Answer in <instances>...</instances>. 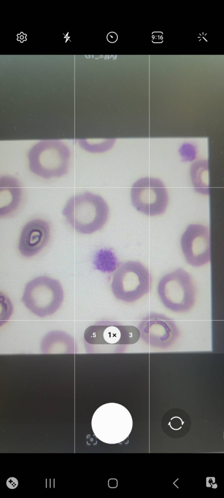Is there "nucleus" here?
<instances>
[{"mask_svg":"<svg viewBox=\"0 0 224 498\" xmlns=\"http://www.w3.org/2000/svg\"><path fill=\"white\" fill-rule=\"evenodd\" d=\"M131 200L138 211L153 216L165 212L168 196L166 187L160 179L146 177L139 179L132 185Z\"/></svg>","mask_w":224,"mask_h":498,"instance_id":"nucleus-8","label":"nucleus"},{"mask_svg":"<svg viewBox=\"0 0 224 498\" xmlns=\"http://www.w3.org/2000/svg\"><path fill=\"white\" fill-rule=\"evenodd\" d=\"M109 212L106 201L100 196L89 192L71 197L62 211L68 223L84 234L102 229L107 222Z\"/></svg>","mask_w":224,"mask_h":498,"instance_id":"nucleus-1","label":"nucleus"},{"mask_svg":"<svg viewBox=\"0 0 224 498\" xmlns=\"http://www.w3.org/2000/svg\"><path fill=\"white\" fill-rule=\"evenodd\" d=\"M92 427L100 441L109 444L124 441L131 433L133 425L131 415L125 407L108 403L99 407L93 413Z\"/></svg>","mask_w":224,"mask_h":498,"instance_id":"nucleus-3","label":"nucleus"},{"mask_svg":"<svg viewBox=\"0 0 224 498\" xmlns=\"http://www.w3.org/2000/svg\"><path fill=\"white\" fill-rule=\"evenodd\" d=\"M169 321L164 317L152 314L146 317L140 325L139 331L142 338L149 345L159 348L168 345L171 330Z\"/></svg>","mask_w":224,"mask_h":498,"instance_id":"nucleus-11","label":"nucleus"},{"mask_svg":"<svg viewBox=\"0 0 224 498\" xmlns=\"http://www.w3.org/2000/svg\"><path fill=\"white\" fill-rule=\"evenodd\" d=\"M152 282L149 269L138 261L121 263L114 272L112 289L116 298L133 302L148 293Z\"/></svg>","mask_w":224,"mask_h":498,"instance_id":"nucleus-4","label":"nucleus"},{"mask_svg":"<svg viewBox=\"0 0 224 498\" xmlns=\"http://www.w3.org/2000/svg\"><path fill=\"white\" fill-rule=\"evenodd\" d=\"M107 39L109 42L114 43L117 41L118 36L115 32H111L107 35Z\"/></svg>","mask_w":224,"mask_h":498,"instance_id":"nucleus-16","label":"nucleus"},{"mask_svg":"<svg viewBox=\"0 0 224 498\" xmlns=\"http://www.w3.org/2000/svg\"><path fill=\"white\" fill-rule=\"evenodd\" d=\"M22 189L19 180L11 176L0 178V216L12 213L20 204Z\"/></svg>","mask_w":224,"mask_h":498,"instance_id":"nucleus-12","label":"nucleus"},{"mask_svg":"<svg viewBox=\"0 0 224 498\" xmlns=\"http://www.w3.org/2000/svg\"><path fill=\"white\" fill-rule=\"evenodd\" d=\"M6 485L10 489H15L18 485V480L14 477H10L7 480Z\"/></svg>","mask_w":224,"mask_h":498,"instance_id":"nucleus-15","label":"nucleus"},{"mask_svg":"<svg viewBox=\"0 0 224 498\" xmlns=\"http://www.w3.org/2000/svg\"><path fill=\"white\" fill-rule=\"evenodd\" d=\"M71 153L58 140H45L35 144L28 152L31 171L41 178L60 177L68 171Z\"/></svg>","mask_w":224,"mask_h":498,"instance_id":"nucleus-2","label":"nucleus"},{"mask_svg":"<svg viewBox=\"0 0 224 498\" xmlns=\"http://www.w3.org/2000/svg\"><path fill=\"white\" fill-rule=\"evenodd\" d=\"M207 162L200 160L193 164L191 176L193 185L196 191L201 194H208L207 186L208 172Z\"/></svg>","mask_w":224,"mask_h":498,"instance_id":"nucleus-13","label":"nucleus"},{"mask_svg":"<svg viewBox=\"0 0 224 498\" xmlns=\"http://www.w3.org/2000/svg\"><path fill=\"white\" fill-rule=\"evenodd\" d=\"M181 246L187 262L200 267L210 261V233L208 227L200 224L188 225L181 238Z\"/></svg>","mask_w":224,"mask_h":498,"instance_id":"nucleus-9","label":"nucleus"},{"mask_svg":"<svg viewBox=\"0 0 224 498\" xmlns=\"http://www.w3.org/2000/svg\"><path fill=\"white\" fill-rule=\"evenodd\" d=\"M163 33L162 32H153L152 33L151 41L154 43H161L163 41Z\"/></svg>","mask_w":224,"mask_h":498,"instance_id":"nucleus-14","label":"nucleus"},{"mask_svg":"<svg viewBox=\"0 0 224 498\" xmlns=\"http://www.w3.org/2000/svg\"><path fill=\"white\" fill-rule=\"evenodd\" d=\"M157 290L163 304L172 310L186 309L195 301L194 281L191 276L182 268H178L162 277Z\"/></svg>","mask_w":224,"mask_h":498,"instance_id":"nucleus-6","label":"nucleus"},{"mask_svg":"<svg viewBox=\"0 0 224 498\" xmlns=\"http://www.w3.org/2000/svg\"><path fill=\"white\" fill-rule=\"evenodd\" d=\"M140 337L135 327L123 325L112 321L102 322L88 327L84 338L88 352H112L118 346L133 344Z\"/></svg>","mask_w":224,"mask_h":498,"instance_id":"nucleus-5","label":"nucleus"},{"mask_svg":"<svg viewBox=\"0 0 224 498\" xmlns=\"http://www.w3.org/2000/svg\"><path fill=\"white\" fill-rule=\"evenodd\" d=\"M50 236V228L46 221L40 218L32 219L21 230L19 249L25 257L34 256L47 244Z\"/></svg>","mask_w":224,"mask_h":498,"instance_id":"nucleus-10","label":"nucleus"},{"mask_svg":"<svg viewBox=\"0 0 224 498\" xmlns=\"http://www.w3.org/2000/svg\"><path fill=\"white\" fill-rule=\"evenodd\" d=\"M63 290L59 281L49 277H37L26 285L22 300L34 311H55L61 305Z\"/></svg>","mask_w":224,"mask_h":498,"instance_id":"nucleus-7","label":"nucleus"}]
</instances>
